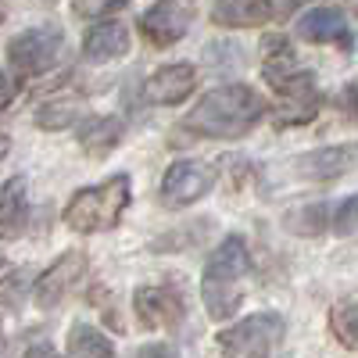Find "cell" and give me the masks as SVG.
Returning <instances> with one entry per match:
<instances>
[{
	"label": "cell",
	"mask_w": 358,
	"mask_h": 358,
	"mask_svg": "<svg viewBox=\"0 0 358 358\" xmlns=\"http://www.w3.org/2000/svg\"><path fill=\"white\" fill-rule=\"evenodd\" d=\"M283 341V315L276 312H255L244 322L229 326L215 337L219 351L226 358H262Z\"/></svg>",
	"instance_id": "cell-4"
},
{
	"label": "cell",
	"mask_w": 358,
	"mask_h": 358,
	"mask_svg": "<svg viewBox=\"0 0 358 358\" xmlns=\"http://www.w3.org/2000/svg\"><path fill=\"white\" fill-rule=\"evenodd\" d=\"M326 222H330V208L326 204L294 208V212H287V219H283L287 233H294V236H319L326 229Z\"/></svg>",
	"instance_id": "cell-22"
},
{
	"label": "cell",
	"mask_w": 358,
	"mask_h": 358,
	"mask_svg": "<svg viewBox=\"0 0 358 358\" xmlns=\"http://www.w3.org/2000/svg\"><path fill=\"white\" fill-rule=\"evenodd\" d=\"M69 358H115V344L86 322H76L69 330Z\"/></svg>",
	"instance_id": "cell-18"
},
{
	"label": "cell",
	"mask_w": 358,
	"mask_h": 358,
	"mask_svg": "<svg viewBox=\"0 0 358 358\" xmlns=\"http://www.w3.org/2000/svg\"><path fill=\"white\" fill-rule=\"evenodd\" d=\"M122 136H126L122 118H115V115L86 118L83 129H79V147H83V155H90V158H104V155H111L115 147L122 143Z\"/></svg>",
	"instance_id": "cell-16"
},
{
	"label": "cell",
	"mask_w": 358,
	"mask_h": 358,
	"mask_svg": "<svg viewBox=\"0 0 358 358\" xmlns=\"http://www.w3.org/2000/svg\"><path fill=\"white\" fill-rule=\"evenodd\" d=\"M301 4H308V0H273V15H276V18H287V15H294Z\"/></svg>",
	"instance_id": "cell-28"
},
{
	"label": "cell",
	"mask_w": 358,
	"mask_h": 358,
	"mask_svg": "<svg viewBox=\"0 0 358 358\" xmlns=\"http://www.w3.org/2000/svg\"><path fill=\"white\" fill-rule=\"evenodd\" d=\"M22 358H57V351H54L50 344H33V348H29Z\"/></svg>",
	"instance_id": "cell-29"
},
{
	"label": "cell",
	"mask_w": 358,
	"mask_h": 358,
	"mask_svg": "<svg viewBox=\"0 0 358 358\" xmlns=\"http://www.w3.org/2000/svg\"><path fill=\"white\" fill-rule=\"evenodd\" d=\"M4 268H8V258H4V255H0V273H4Z\"/></svg>",
	"instance_id": "cell-33"
},
{
	"label": "cell",
	"mask_w": 358,
	"mask_h": 358,
	"mask_svg": "<svg viewBox=\"0 0 358 358\" xmlns=\"http://www.w3.org/2000/svg\"><path fill=\"white\" fill-rule=\"evenodd\" d=\"M133 308H136L140 326H147V330H172L187 315L183 297L169 287H140L133 294Z\"/></svg>",
	"instance_id": "cell-9"
},
{
	"label": "cell",
	"mask_w": 358,
	"mask_h": 358,
	"mask_svg": "<svg viewBox=\"0 0 358 358\" xmlns=\"http://www.w3.org/2000/svg\"><path fill=\"white\" fill-rule=\"evenodd\" d=\"M8 151H11V140H8L4 133H0V162H4V158H8Z\"/></svg>",
	"instance_id": "cell-31"
},
{
	"label": "cell",
	"mask_w": 358,
	"mask_h": 358,
	"mask_svg": "<svg viewBox=\"0 0 358 358\" xmlns=\"http://www.w3.org/2000/svg\"><path fill=\"white\" fill-rule=\"evenodd\" d=\"M215 183V169L201 165V162H176L169 165L165 179H162V201L169 208H187L194 201H201Z\"/></svg>",
	"instance_id": "cell-7"
},
{
	"label": "cell",
	"mask_w": 358,
	"mask_h": 358,
	"mask_svg": "<svg viewBox=\"0 0 358 358\" xmlns=\"http://www.w3.org/2000/svg\"><path fill=\"white\" fill-rule=\"evenodd\" d=\"M129 29L118 22H101L83 36V54L90 62H115V57L129 54Z\"/></svg>",
	"instance_id": "cell-15"
},
{
	"label": "cell",
	"mask_w": 358,
	"mask_h": 358,
	"mask_svg": "<svg viewBox=\"0 0 358 358\" xmlns=\"http://www.w3.org/2000/svg\"><path fill=\"white\" fill-rule=\"evenodd\" d=\"M358 165V143H334V147H319L294 162V172L312 183H330V179L348 176Z\"/></svg>",
	"instance_id": "cell-10"
},
{
	"label": "cell",
	"mask_w": 358,
	"mask_h": 358,
	"mask_svg": "<svg viewBox=\"0 0 358 358\" xmlns=\"http://www.w3.org/2000/svg\"><path fill=\"white\" fill-rule=\"evenodd\" d=\"M265 115V101L244 83H229L212 90L204 101L194 104V111L187 115L183 129L197 133V136H215V140H236L251 133V126Z\"/></svg>",
	"instance_id": "cell-1"
},
{
	"label": "cell",
	"mask_w": 358,
	"mask_h": 358,
	"mask_svg": "<svg viewBox=\"0 0 358 358\" xmlns=\"http://www.w3.org/2000/svg\"><path fill=\"white\" fill-rule=\"evenodd\" d=\"M319 94L312 90V94H301V97H287L280 101V108L273 111V122L283 129V126H301V122H312V118L319 115Z\"/></svg>",
	"instance_id": "cell-21"
},
{
	"label": "cell",
	"mask_w": 358,
	"mask_h": 358,
	"mask_svg": "<svg viewBox=\"0 0 358 358\" xmlns=\"http://www.w3.org/2000/svg\"><path fill=\"white\" fill-rule=\"evenodd\" d=\"M25 287H29V268H15L0 280V308H18L25 301Z\"/></svg>",
	"instance_id": "cell-23"
},
{
	"label": "cell",
	"mask_w": 358,
	"mask_h": 358,
	"mask_svg": "<svg viewBox=\"0 0 358 358\" xmlns=\"http://www.w3.org/2000/svg\"><path fill=\"white\" fill-rule=\"evenodd\" d=\"M273 15V0H215L212 22L222 29H255L265 25Z\"/></svg>",
	"instance_id": "cell-14"
},
{
	"label": "cell",
	"mask_w": 358,
	"mask_h": 358,
	"mask_svg": "<svg viewBox=\"0 0 358 358\" xmlns=\"http://www.w3.org/2000/svg\"><path fill=\"white\" fill-rule=\"evenodd\" d=\"M18 97V79L15 76H0V111H8Z\"/></svg>",
	"instance_id": "cell-26"
},
{
	"label": "cell",
	"mask_w": 358,
	"mask_h": 358,
	"mask_svg": "<svg viewBox=\"0 0 358 358\" xmlns=\"http://www.w3.org/2000/svg\"><path fill=\"white\" fill-rule=\"evenodd\" d=\"M297 36L308 40V43H337L341 50H351V29H348L344 15L330 11V8H315V11L301 15Z\"/></svg>",
	"instance_id": "cell-13"
},
{
	"label": "cell",
	"mask_w": 358,
	"mask_h": 358,
	"mask_svg": "<svg viewBox=\"0 0 358 358\" xmlns=\"http://www.w3.org/2000/svg\"><path fill=\"white\" fill-rule=\"evenodd\" d=\"M62 29L57 25H40V29H25L8 43V62L18 76H43L57 65L62 57Z\"/></svg>",
	"instance_id": "cell-5"
},
{
	"label": "cell",
	"mask_w": 358,
	"mask_h": 358,
	"mask_svg": "<svg viewBox=\"0 0 358 358\" xmlns=\"http://www.w3.org/2000/svg\"><path fill=\"white\" fill-rule=\"evenodd\" d=\"M86 273V255L83 251H65L54 265H47V273L36 280V305L40 308H57L62 297L72 290V283Z\"/></svg>",
	"instance_id": "cell-11"
},
{
	"label": "cell",
	"mask_w": 358,
	"mask_h": 358,
	"mask_svg": "<svg viewBox=\"0 0 358 358\" xmlns=\"http://www.w3.org/2000/svg\"><path fill=\"white\" fill-rule=\"evenodd\" d=\"M129 187H133L129 176H111L97 187H83L79 194H72V201L65 208V222L76 233H104V229H111L133 201Z\"/></svg>",
	"instance_id": "cell-3"
},
{
	"label": "cell",
	"mask_w": 358,
	"mask_h": 358,
	"mask_svg": "<svg viewBox=\"0 0 358 358\" xmlns=\"http://www.w3.org/2000/svg\"><path fill=\"white\" fill-rule=\"evenodd\" d=\"M251 273V255L244 236H226V241L215 248V255L208 258L204 276H201V301L204 312L215 322L236 315L241 308V283Z\"/></svg>",
	"instance_id": "cell-2"
},
{
	"label": "cell",
	"mask_w": 358,
	"mask_h": 358,
	"mask_svg": "<svg viewBox=\"0 0 358 358\" xmlns=\"http://www.w3.org/2000/svg\"><path fill=\"white\" fill-rule=\"evenodd\" d=\"M334 233H337V236H355V233H358V194L348 197L337 212H334Z\"/></svg>",
	"instance_id": "cell-24"
},
{
	"label": "cell",
	"mask_w": 358,
	"mask_h": 358,
	"mask_svg": "<svg viewBox=\"0 0 358 358\" xmlns=\"http://www.w3.org/2000/svg\"><path fill=\"white\" fill-rule=\"evenodd\" d=\"M136 358H179V355L172 344H147V348H140Z\"/></svg>",
	"instance_id": "cell-27"
},
{
	"label": "cell",
	"mask_w": 358,
	"mask_h": 358,
	"mask_svg": "<svg viewBox=\"0 0 358 358\" xmlns=\"http://www.w3.org/2000/svg\"><path fill=\"white\" fill-rule=\"evenodd\" d=\"M79 118H83V101H76V97H57V101H47V104L36 111L40 129H50V133L76 126Z\"/></svg>",
	"instance_id": "cell-20"
},
{
	"label": "cell",
	"mask_w": 358,
	"mask_h": 358,
	"mask_svg": "<svg viewBox=\"0 0 358 358\" xmlns=\"http://www.w3.org/2000/svg\"><path fill=\"white\" fill-rule=\"evenodd\" d=\"M344 104L358 115V86H348V90H344Z\"/></svg>",
	"instance_id": "cell-30"
},
{
	"label": "cell",
	"mask_w": 358,
	"mask_h": 358,
	"mask_svg": "<svg viewBox=\"0 0 358 358\" xmlns=\"http://www.w3.org/2000/svg\"><path fill=\"white\" fill-rule=\"evenodd\" d=\"M190 4L187 0H158L155 8H147L143 18H140V29L143 36L151 40L155 47H172L187 36L190 29Z\"/></svg>",
	"instance_id": "cell-8"
},
{
	"label": "cell",
	"mask_w": 358,
	"mask_h": 358,
	"mask_svg": "<svg viewBox=\"0 0 358 358\" xmlns=\"http://www.w3.org/2000/svg\"><path fill=\"white\" fill-rule=\"evenodd\" d=\"M194 86H197V69L187 65V62H176V65L158 69L151 79H147L143 94H147L151 104H179V101H187L194 94Z\"/></svg>",
	"instance_id": "cell-12"
},
{
	"label": "cell",
	"mask_w": 358,
	"mask_h": 358,
	"mask_svg": "<svg viewBox=\"0 0 358 358\" xmlns=\"http://www.w3.org/2000/svg\"><path fill=\"white\" fill-rule=\"evenodd\" d=\"M330 330L344 348L358 351V294L341 297V301L330 308Z\"/></svg>",
	"instance_id": "cell-19"
},
{
	"label": "cell",
	"mask_w": 358,
	"mask_h": 358,
	"mask_svg": "<svg viewBox=\"0 0 358 358\" xmlns=\"http://www.w3.org/2000/svg\"><path fill=\"white\" fill-rule=\"evenodd\" d=\"M344 4H348V8H351V11L358 15V0H344Z\"/></svg>",
	"instance_id": "cell-32"
},
{
	"label": "cell",
	"mask_w": 358,
	"mask_h": 358,
	"mask_svg": "<svg viewBox=\"0 0 358 358\" xmlns=\"http://www.w3.org/2000/svg\"><path fill=\"white\" fill-rule=\"evenodd\" d=\"M262 54H265V83L276 90V94L287 101V97H301V94H312L315 90V79L312 72H305L297 65V57L290 50V43L283 36H265L262 40Z\"/></svg>",
	"instance_id": "cell-6"
},
{
	"label": "cell",
	"mask_w": 358,
	"mask_h": 358,
	"mask_svg": "<svg viewBox=\"0 0 358 358\" xmlns=\"http://www.w3.org/2000/svg\"><path fill=\"white\" fill-rule=\"evenodd\" d=\"M122 0H76V15H83V18H97V15H108V11H115Z\"/></svg>",
	"instance_id": "cell-25"
},
{
	"label": "cell",
	"mask_w": 358,
	"mask_h": 358,
	"mask_svg": "<svg viewBox=\"0 0 358 358\" xmlns=\"http://www.w3.org/2000/svg\"><path fill=\"white\" fill-rule=\"evenodd\" d=\"M29 219V190H25V179H11L0 190V236L4 241H15V236L25 229Z\"/></svg>",
	"instance_id": "cell-17"
}]
</instances>
